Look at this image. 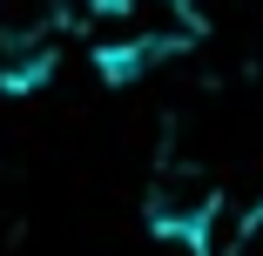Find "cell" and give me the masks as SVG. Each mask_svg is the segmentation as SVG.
I'll list each match as a JSON object with an SVG mask.
<instances>
[{
  "label": "cell",
  "mask_w": 263,
  "mask_h": 256,
  "mask_svg": "<svg viewBox=\"0 0 263 256\" xmlns=\"http://www.w3.org/2000/svg\"><path fill=\"white\" fill-rule=\"evenodd\" d=\"M142 223L155 243H176L182 256H209L216 249V223H223V182L202 162L162 155L148 195H142Z\"/></svg>",
  "instance_id": "cell-1"
},
{
  "label": "cell",
  "mask_w": 263,
  "mask_h": 256,
  "mask_svg": "<svg viewBox=\"0 0 263 256\" xmlns=\"http://www.w3.org/2000/svg\"><path fill=\"white\" fill-rule=\"evenodd\" d=\"M81 0H0V41H34V34H61L74 21Z\"/></svg>",
  "instance_id": "cell-3"
},
{
  "label": "cell",
  "mask_w": 263,
  "mask_h": 256,
  "mask_svg": "<svg viewBox=\"0 0 263 256\" xmlns=\"http://www.w3.org/2000/svg\"><path fill=\"white\" fill-rule=\"evenodd\" d=\"M54 74H61V34L0 41V94H7V101H34Z\"/></svg>",
  "instance_id": "cell-2"
}]
</instances>
